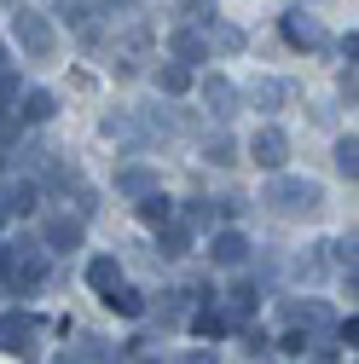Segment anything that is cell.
Here are the masks:
<instances>
[{
  "instance_id": "obj_22",
  "label": "cell",
  "mask_w": 359,
  "mask_h": 364,
  "mask_svg": "<svg viewBox=\"0 0 359 364\" xmlns=\"http://www.w3.org/2000/svg\"><path fill=\"white\" fill-rule=\"evenodd\" d=\"M70 347H76L87 364H116V347H110L105 336H81V341H70Z\"/></svg>"
},
{
  "instance_id": "obj_13",
  "label": "cell",
  "mask_w": 359,
  "mask_h": 364,
  "mask_svg": "<svg viewBox=\"0 0 359 364\" xmlns=\"http://www.w3.org/2000/svg\"><path fill=\"white\" fill-rule=\"evenodd\" d=\"M105 306H110V312H122V318H140V312H145V295L133 289V284H122V278H116V284L105 289Z\"/></svg>"
},
{
  "instance_id": "obj_1",
  "label": "cell",
  "mask_w": 359,
  "mask_h": 364,
  "mask_svg": "<svg viewBox=\"0 0 359 364\" xmlns=\"http://www.w3.org/2000/svg\"><path fill=\"white\" fill-rule=\"evenodd\" d=\"M261 203H273L284 220H319V214H325V186H319V179H296V173H279L273 186L261 191Z\"/></svg>"
},
{
  "instance_id": "obj_26",
  "label": "cell",
  "mask_w": 359,
  "mask_h": 364,
  "mask_svg": "<svg viewBox=\"0 0 359 364\" xmlns=\"http://www.w3.org/2000/svg\"><path fill=\"white\" fill-rule=\"evenodd\" d=\"M331 156H336V173H342V179H353V173H359V139H353V133H348V139H336V151H331Z\"/></svg>"
},
{
  "instance_id": "obj_23",
  "label": "cell",
  "mask_w": 359,
  "mask_h": 364,
  "mask_svg": "<svg viewBox=\"0 0 359 364\" xmlns=\"http://www.w3.org/2000/svg\"><path fill=\"white\" fill-rule=\"evenodd\" d=\"M157 87H162L168 99H180V93L192 87V70H186V64H162V70H157Z\"/></svg>"
},
{
  "instance_id": "obj_12",
  "label": "cell",
  "mask_w": 359,
  "mask_h": 364,
  "mask_svg": "<svg viewBox=\"0 0 359 364\" xmlns=\"http://www.w3.org/2000/svg\"><path fill=\"white\" fill-rule=\"evenodd\" d=\"M157 186H162V179H157L145 162H133V168L116 173V197H145V191H157Z\"/></svg>"
},
{
  "instance_id": "obj_9",
  "label": "cell",
  "mask_w": 359,
  "mask_h": 364,
  "mask_svg": "<svg viewBox=\"0 0 359 364\" xmlns=\"http://www.w3.org/2000/svg\"><path fill=\"white\" fill-rule=\"evenodd\" d=\"M284 318H290V330H307V336H325L336 324L331 306H319V301H284Z\"/></svg>"
},
{
  "instance_id": "obj_6",
  "label": "cell",
  "mask_w": 359,
  "mask_h": 364,
  "mask_svg": "<svg viewBox=\"0 0 359 364\" xmlns=\"http://www.w3.org/2000/svg\"><path fill=\"white\" fill-rule=\"evenodd\" d=\"M35 336H41V318L35 312H0V353H35Z\"/></svg>"
},
{
  "instance_id": "obj_28",
  "label": "cell",
  "mask_w": 359,
  "mask_h": 364,
  "mask_svg": "<svg viewBox=\"0 0 359 364\" xmlns=\"http://www.w3.org/2000/svg\"><path fill=\"white\" fill-rule=\"evenodd\" d=\"M203 156H209V162H214V168H232V162H238V145H232V139H227V133H214V139H209V145H203Z\"/></svg>"
},
{
  "instance_id": "obj_8",
  "label": "cell",
  "mask_w": 359,
  "mask_h": 364,
  "mask_svg": "<svg viewBox=\"0 0 359 364\" xmlns=\"http://www.w3.org/2000/svg\"><path fill=\"white\" fill-rule=\"evenodd\" d=\"M203 105H209V116H214V122H232L244 99H238V87H232L227 75H209V81H203Z\"/></svg>"
},
{
  "instance_id": "obj_16",
  "label": "cell",
  "mask_w": 359,
  "mask_h": 364,
  "mask_svg": "<svg viewBox=\"0 0 359 364\" xmlns=\"http://www.w3.org/2000/svg\"><path fill=\"white\" fill-rule=\"evenodd\" d=\"M157 232H162V255H168V260L192 255V225H180V220H162Z\"/></svg>"
},
{
  "instance_id": "obj_3",
  "label": "cell",
  "mask_w": 359,
  "mask_h": 364,
  "mask_svg": "<svg viewBox=\"0 0 359 364\" xmlns=\"http://www.w3.org/2000/svg\"><path fill=\"white\" fill-rule=\"evenodd\" d=\"M12 41H18V53L35 58V64H47V58L58 53V29H53V18L24 12V6H18V18H12Z\"/></svg>"
},
{
  "instance_id": "obj_14",
  "label": "cell",
  "mask_w": 359,
  "mask_h": 364,
  "mask_svg": "<svg viewBox=\"0 0 359 364\" xmlns=\"http://www.w3.org/2000/svg\"><path fill=\"white\" fill-rule=\"evenodd\" d=\"M203 58H209V41L192 35V29H174V64L192 70V64H203Z\"/></svg>"
},
{
  "instance_id": "obj_38",
  "label": "cell",
  "mask_w": 359,
  "mask_h": 364,
  "mask_svg": "<svg viewBox=\"0 0 359 364\" xmlns=\"http://www.w3.org/2000/svg\"><path fill=\"white\" fill-rule=\"evenodd\" d=\"M0 64H6V47H0Z\"/></svg>"
},
{
  "instance_id": "obj_35",
  "label": "cell",
  "mask_w": 359,
  "mask_h": 364,
  "mask_svg": "<svg viewBox=\"0 0 359 364\" xmlns=\"http://www.w3.org/2000/svg\"><path fill=\"white\" fill-rule=\"evenodd\" d=\"M244 353H266V336L261 330H244Z\"/></svg>"
},
{
  "instance_id": "obj_20",
  "label": "cell",
  "mask_w": 359,
  "mask_h": 364,
  "mask_svg": "<svg viewBox=\"0 0 359 364\" xmlns=\"http://www.w3.org/2000/svg\"><path fill=\"white\" fill-rule=\"evenodd\" d=\"M116 278H122V266H116V255H93V260H87V284H93L99 295H105V289H110Z\"/></svg>"
},
{
  "instance_id": "obj_11",
  "label": "cell",
  "mask_w": 359,
  "mask_h": 364,
  "mask_svg": "<svg viewBox=\"0 0 359 364\" xmlns=\"http://www.w3.org/2000/svg\"><path fill=\"white\" fill-rule=\"evenodd\" d=\"M244 105H255V110H284V99H290V87L284 81H273V75H255L249 81V93H238Z\"/></svg>"
},
{
  "instance_id": "obj_21",
  "label": "cell",
  "mask_w": 359,
  "mask_h": 364,
  "mask_svg": "<svg viewBox=\"0 0 359 364\" xmlns=\"http://www.w3.org/2000/svg\"><path fill=\"white\" fill-rule=\"evenodd\" d=\"M133 203H140V220H145V225H162V220H174V203L162 197V186H157V191H145V197H133Z\"/></svg>"
},
{
  "instance_id": "obj_17",
  "label": "cell",
  "mask_w": 359,
  "mask_h": 364,
  "mask_svg": "<svg viewBox=\"0 0 359 364\" xmlns=\"http://www.w3.org/2000/svg\"><path fill=\"white\" fill-rule=\"evenodd\" d=\"M192 330H197L203 341H220V336L232 330V318L220 312V306H197V318H192Z\"/></svg>"
},
{
  "instance_id": "obj_37",
  "label": "cell",
  "mask_w": 359,
  "mask_h": 364,
  "mask_svg": "<svg viewBox=\"0 0 359 364\" xmlns=\"http://www.w3.org/2000/svg\"><path fill=\"white\" fill-rule=\"evenodd\" d=\"M53 364H87V358H81V353H76V347H70V353H58V358H53Z\"/></svg>"
},
{
  "instance_id": "obj_10",
  "label": "cell",
  "mask_w": 359,
  "mask_h": 364,
  "mask_svg": "<svg viewBox=\"0 0 359 364\" xmlns=\"http://www.w3.org/2000/svg\"><path fill=\"white\" fill-rule=\"evenodd\" d=\"M209 260H214V266H244V260H249V237L232 232V225H227V232H214V237H209Z\"/></svg>"
},
{
  "instance_id": "obj_33",
  "label": "cell",
  "mask_w": 359,
  "mask_h": 364,
  "mask_svg": "<svg viewBox=\"0 0 359 364\" xmlns=\"http://www.w3.org/2000/svg\"><path fill=\"white\" fill-rule=\"evenodd\" d=\"M336 93H342V99H348V105H353V99H359V75H353V64H348V70H342V81H336Z\"/></svg>"
},
{
  "instance_id": "obj_29",
  "label": "cell",
  "mask_w": 359,
  "mask_h": 364,
  "mask_svg": "<svg viewBox=\"0 0 359 364\" xmlns=\"http://www.w3.org/2000/svg\"><path fill=\"white\" fill-rule=\"evenodd\" d=\"M220 220V203H209V197H197L192 208H186V225H192V232H203V225H214Z\"/></svg>"
},
{
  "instance_id": "obj_39",
  "label": "cell",
  "mask_w": 359,
  "mask_h": 364,
  "mask_svg": "<svg viewBox=\"0 0 359 364\" xmlns=\"http://www.w3.org/2000/svg\"><path fill=\"white\" fill-rule=\"evenodd\" d=\"M140 364H157V358H140Z\"/></svg>"
},
{
  "instance_id": "obj_19",
  "label": "cell",
  "mask_w": 359,
  "mask_h": 364,
  "mask_svg": "<svg viewBox=\"0 0 359 364\" xmlns=\"http://www.w3.org/2000/svg\"><path fill=\"white\" fill-rule=\"evenodd\" d=\"M35 197H41V186H35V179H18V186H6V191H0L6 214H29V208H35Z\"/></svg>"
},
{
  "instance_id": "obj_27",
  "label": "cell",
  "mask_w": 359,
  "mask_h": 364,
  "mask_svg": "<svg viewBox=\"0 0 359 364\" xmlns=\"http://www.w3.org/2000/svg\"><path fill=\"white\" fill-rule=\"evenodd\" d=\"M209 35H214V53H244V29H232V23H209Z\"/></svg>"
},
{
  "instance_id": "obj_36",
  "label": "cell",
  "mask_w": 359,
  "mask_h": 364,
  "mask_svg": "<svg viewBox=\"0 0 359 364\" xmlns=\"http://www.w3.org/2000/svg\"><path fill=\"white\" fill-rule=\"evenodd\" d=\"M180 364H214V353L203 347V353H186V358H180Z\"/></svg>"
},
{
  "instance_id": "obj_34",
  "label": "cell",
  "mask_w": 359,
  "mask_h": 364,
  "mask_svg": "<svg viewBox=\"0 0 359 364\" xmlns=\"http://www.w3.org/2000/svg\"><path fill=\"white\" fill-rule=\"evenodd\" d=\"M18 127H24V122H18V116H6V122H0V151H6V145H12V139H18Z\"/></svg>"
},
{
  "instance_id": "obj_5",
  "label": "cell",
  "mask_w": 359,
  "mask_h": 364,
  "mask_svg": "<svg viewBox=\"0 0 359 364\" xmlns=\"http://www.w3.org/2000/svg\"><path fill=\"white\" fill-rule=\"evenodd\" d=\"M249 162L266 168V173H279L290 162V133L284 127H255V139H249Z\"/></svg>"
},
{
  "instance_id": "obj_18",
  "label": "cell",
  "mask_w": 359,
  "mask_h": 364,
  "mask_svg": "<svg viewBox=\"0 0 359 364\" xmlns=\"http://www.w3.org/2000/svg\"><path fill=\"white\" fill-rule=\"evenodd\" d=\"M53 116H58V99H53V93H29V99H24V110H18V122H29V127L53 122Z\"/></svg>"
},
{
  "instance_id": "obj_25",
  "label": "cell",
  "mask_w": 359,
  "mask_h": 364,
  "mask_svg": "<svg viewBox=\"0 0 359 364\" xmlns=\"http://www.w3.org/2000/svg\"><path fill=\"white\" fill-rule=\"evenodd\" d=\"M53 18H64L70 29H87V23H93V0H58Z\"/></svg>"
},
{
  "instance_id": "obj_2",
  "label": "cell",
  "mask_w": 359,
  "mask_h": 364,
  "mask_svg": "<svg viewBox=\"0 0 359 364\" xmlns=\"http://www.w3.org/2000/svg\"><path fill=\"white\" fill-rule=\"evenodd\" d=\"M41 278H47V249H41V237L6 243V266H0V284H6L12 295H29Z\"/></svg>"
},
{
  "instance_id": "obj_24",
  "label": "cell",
  "mask_w": 359,
  "mask_h": 364,
  "mask_svg": "<svg viewBox=\"0 0 359 364\" xmlns=\"http://www.w3.org/2000/svg\"><path fill=\"white\" fill-rule=\"evenodd\" d=\"M174 18H180V23H186V29H192V23H197V29H209V23L220 18V12H214V0H186V6H180Z\"/></svg>"
},
{
  "instance_id": "obj_15",
  "label": "cell",
  "mask_w": 359,
  "mask_h": 364,
  "mask_svg": "<svg viewBox=\"0 0 359 364\" xmlns=\"http://www.w3.org/2000/svg\"><path fill=\"white\" fill-rule=\"evenodd\" d=\"M249 312H261V284H238L227 295V318H232V324H244Z\"/></svg>"
},
{
  "instance_id": "obj_7",
  "label": "cell",
  "mask_w": 359,
  "mask_h": 364,
  "mask_svg": "<svg viewBox=\"0 0 359 364\" xmlns=\"http://www.w3.org/2000/svg\"><path fill=\"white\" fill-rule=\"evenodd\" d=\"M41 249H81V214H47L41 225Z\"/></svg>"
},
{
  "instance_id": "obj_31",
  "label": "cell",
  "mask_w": 359,
  "mask_h": 364,
  "mask_svg": "<svg viewBox=\"0 0 359 364\" xmlns=\"http://www.w3.org/2000/svg\"><path fill=\"white\" fill-rule=\"evenodd\" d=\"M18 99H24V81H18L6 64H0V110H6V105H18Z\"/></svg>"
},
{
  "instance_id": "obj_4",
  "label": "cell",
  "mask_w": 359,
  "mask_h": 364,
  "mask_svg": "<svg viewBox=\"0 0 359 364\" xmlns=\"http://www.w3.org/2000/svg\"><path fill=\"white\" fill-rule=\"evenodd\" d=\"M279 35L290 41L296 53H319V47H325V23L313 18V12H301V6H290V12L279 18Z\"/></svg>"
},
{
  "instance_id": "obj_32",
  "label": "cell",
  "mask_w": 359,
  "mask_h": 364,
  "mask_svg": "<svg viewBox=\"0 0 359 364\" xmlns=\"http://www.w3.org/2000/svg\"><path fill=\"white\" fill-rule=\"evenodd\" d=\"M331 249V266L336 272H353V237H336V243H325Z\"/></svg>"
},
{
  "instance_id": "obj_30",
  "label": "cell",
  "mask_w": 359,
  "mask_h": 364,
  "mask_svg": "<svg viewBox=\"0 0 359 364\" xmlns=\"http://www.w3.org/2000/svg\"><path fill=\"white\" fill-rule=\"evenodd\" d=\"M99 133H105V139H128V145L140 139V127H133V116H105V122H99Z\"/></svg>"
}]
</instances>
